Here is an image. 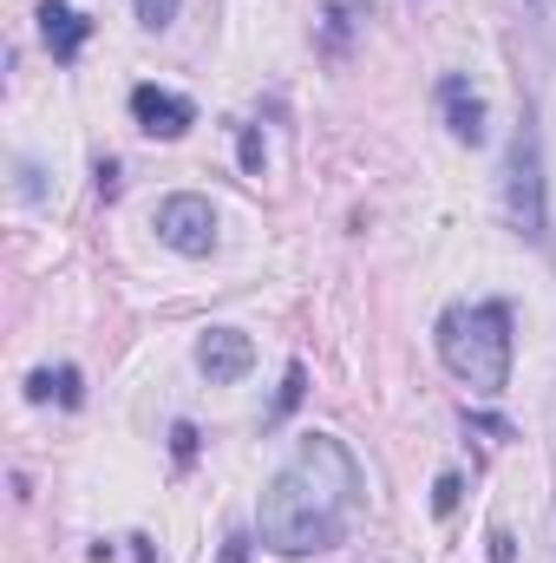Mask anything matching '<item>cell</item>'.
I'll return each mask as SVG.
<instances>
[{"mask_svg": "<svg viewBox=\"0 0 556 563\" xmlns=\"http://www.w3.org/2000/svg\"><path fill=\"white\" fill-rule=\"evenodd\" d=\"M354 511H360V459L334 432H308L294 459L269 478L256 531L276 558H314L347 538Z\"/></svg>", "mask_w": 556, "mask_h": 563, "instance_id": "obj_1", "label": "cell"}, {"mask_svg": "<svg viewBox=\"0 0 556 563\" xmlns=\"http://www.w3.org/2000/svg\"><path fill=\"white\" fill-rule=\"evenodd\" d=\"M438 361L452 380L471 394H504L511 387V308L504 301H452L438 314Z\"/></svg>", "mask_w": 556, "mask_h": 563, "instance_id": "obj_2", "label": "cell"}, {"mask_svg": "<svg viewBox=\"0 0 556 563\" xmlns=\"http://www.w3.org/2000/svg\"><path fill=\"white\" fill-rule=\"evenodd\" d=\"M504 217H511V230L531 236V243H537L544 223H551V203H544V139H537L531 112L518 119L511 157H504Z\"/></svg>", "mask_w": 556, "mask_h": 563, "instance_id": "obj_3", "label": "cell"}, {"mask_svg": "<svg viewBox=\"0 0 556 563\" xmlns=\"http://www.w3.org/2000/svg\"><path fill=\"white\" fill-rule=\"evenodd\" d=\"M151 230H157L164 250H177V256H190V263L216 250V210H210V197H197V190L164 197L157 217H151Z\"/></svg>", "mask_w": 556, "mask_h": 563, "instance_id": "obj_4", "label": "cell"}, {"mask_svg": "<svg viewBox=\"0 0 556 563\" xmlns=\"http://www.w3.org/2000/svg\"><path fill=\"white\" fill-rule=\"evenodd\" d=\"M132 119H138L144 139H184L197 125V106L184 92H164V86H132Z\"/></svg>", "mask_w": 556, "mask_h": 563, "instance_id": "obj_5", "label": "cell"}, {"mask_svg": "<svg viewBox=\"0 0 556 563\" xmlns=\"http://www.w3.org/2000/svg\"><path fill=\"white\" fill-rule=\"evenodd\" d=\"M197 367H203L216 387H230V380H243V374L256 367V341H249L243 328H203V334H197Z\"/></svg>", "mask_w": 556, "mask_h": 563, "instance_id": "obj_6", "label": "cell"}, {"mask_svg": "<svg viewBox=\"0 0 556 563\" xmlns=\"http://www.w3.org/2000/svg\"><path fill=\"white\" fill-rule=\"evenodd\" d=\"M40 40H46V53L59 59V66H73L79 53H86V40H92V20L79 13V7H66V0H40Z\"/></svg>", "mask_w": 556, "mask_h": 563, "instance_id": "obj_7", "label": "cell"}, {"mask_svg": "<svg viewBox=\"0 0 556 563\" xmlns=\"http://www.w3.org/2000/svg\"><path fill=\"white\" fill-rule=\"evenodd\" d=\"M438 106H445V132L458 144H485V99L458 79V73H445L438 79Z\"/></svg>", "mask_w": 556, "mask_h": 563, "instance_id": "obj_8", "label": "cell"}, {"mask_svg": "<svg viewBox=\"0 0 556 563\" xmlns=\"http://www.w3.org/2000/svg\"><path fill=\"white\" fill-rule=\"evenodd\" d=\"M26 400H33V407H46V400H59V407H79V400H86V387H79V367H33V374H26Z\"/></svg>", "mask_w": 556, "mask_h": 563, "instance_id": "obj_9", "label": "cell"}, {"mask_svg": "<svg viewBox=\"0 0 556 563\" xmlns=\"http://www.w3.org/2000/svg\"><path fill=\"white\" fill-rule=\"evenodd\" d=\"M236 157H243V170H249V177H263L269 151H263V132H256V125H243V132H236Z\"/></svg>", "mask_w": 556, "mask_h": 563, "instance_id": "obj_10", "label": "cell"}, {"mask_svg": "<svg viewBox=\"0 0 556 563\" xmlns=\"http://www.w3.org/2000/svg\"><path fill=\"white\" fill-rule=\"evenodd\" d=\"M301 387H308V367H301V361H294V367H288V374H281V394H276V420H288V413H294V407H301Z\"/></svg>", "mask_w": 556, "mask_h": 563, "instance_id": "obj_11", "label": "cell"}, {"mask_svg": "<svg viewBox=\"0 0 556 563\" xmlns=\"http://www.w3.org/2000/svg\"><path fill=\"white\" fill-rule=\"evenodd\" d=\"M132 7H138V20L151 26V33H164V26L177 20V7H184V0H132Z\"/></svg>", "mask_w": 556, "mask_h": 563, "instance_id": "obj_12", "label": "cell"}, {"mask_svg": "<svg viewBox=\"0 0 556 563\" xmlns=\"http://www.w3.org/2000/svg\"><path fill=\"white\" fill-rule=\"evenodd\" d=\"M458 492H465V485H458V472H438V485H432V511H438V518H452V511H458Z\"/></svg>", "mask_w": 556, "mask_h": 563, "instance_id": "obj_13", "label": "cell"}, {"mask_svg": "<svg viewBox=\"0 0 556 563\" xmlns=\"http://www.w3.org/2000/svg\"><path fill=\"white\" fill-rule=\"evenodd\" d=\"M170 452H177V465H190V459H197V426H190V420L170 426Z\"/></svg>", "mask_w": 556, "mask_h": 563, "instance_id": "obj_14", "label": "cell"}, {"mask_svg": "<svg viewBox=\"0 0 556 563\" xmlns=\"http://www.w3.org/2000/svg\"><path fill=\"white\" fill-rule=\"evenodd\" d=\"M92 177H99V197H105V203H112V197H119V184H125L112 157H99V170H92Z\"/></svg>", "mask_w": 556, "mask_h": 563, "instance_id": "obj_15", "label": "cell"}, {"mask_svg": "<svg viewBox=\"0 0 556 563\" xmlns=\"http://www.w3.org/2000/svg\"><path fill=\"white\" fill-rule=\"evenodd\" d=\"M491 563H518V544H511V531H491Z\"/></svg>", "mask_w": 556, "mask_h": 563, "instance_id": "obj_16", "label": "cell"}, {"mask_svg": "<svg viewBox=\"0 0 556 563\" xmlns=\"http://www.w3.org/2000/svg\"><path fill=\"white\" fill-rule=\"evenodd\" d=\"M223 563H249V538H230L223 544Z\"/></svg>", "mask_w": 556, "mask_h": 563, "instance_id": "obj_17", "label": "cell"}, {"mask_svg": "<svg viewBox=\"0 0 556 563\" xmlns=\"http://www.w3.org/2000/svg\"><path fill=\"white\" fill-rule=\"evenodd\" d=\"M125 544H132V558H138V563H157V551H151V538H125Z\"/></svg>", "mask_w": 556, "mask_h": 563, "instance_id": "obj_18", "label": "cell"}]
</instances>
